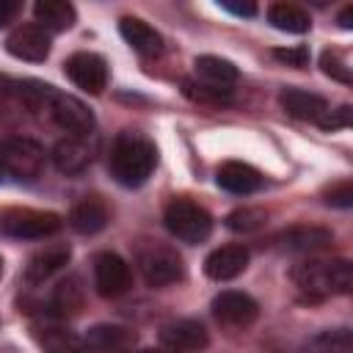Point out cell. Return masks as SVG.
<instances>
[{
	"mask_svg": "<svg viewBox=\"0 0 353 353\" xmlns=\"http://www.w3.org/2000/svg\"><path fill=\"white\" fill-rule=\"evenodd\" d=\"M160 342L168 353H199L207 347L210 336L199 320H174L160 331Z\"/></svg>",
	"mask_w": 353,
	"mask_h": 353,
	"instance_id": "cell-13",
	"label": "cell"
},
{
	"mask_svg": "<svg viewBox=\"0 0 353 353\" xmlns=\"http://www.w3.org/2000/svg\"><path fill=\"white\" fill-rule=\"evenodd\" d=\"M83 345L88 353H127L135 347V334L124 325L102 323V325H94L85 331Z\"/></svg>",
	"mask_w": 353,
	"mask_h": 353,
	"instance_id": "cell-14",
	"label": "cell"
},
{
	"mask_svg": "<svg viewBox=\"0 0 353 353\" xmlns=\"http://www.w3.org/2000/svg\"><path fill=\"white\" fill-rule=\"evenodd\" d=\"M0 163L6 168V176H14L19 182H33L44 171V149L33 138L11 135L0 141Z\"/></svg>",
	"mask_w": 353,
	"mask_h": 353,
	"instance_id": "cell-6",
	"label": "cell"
},
{
	"mask_svg": "<svg viewBox=\"0 0 353 353\" xmlns=\"http://www.w3.org/2000/svg\"><path fill=\"white\" fill-rule=\"evenodd\" d=\"M135 268L149 287H168L185 279L182 256L160 240H141L135 245Z\"/></svg>",
	"mask_w": 353,
	"mask_h": 353,
	"instance_id": "cell-4",
	"label": "cell"
},
{
	"mask_svg": "<svg viewBox=\"0 0 353 353\" xmlns=\"http://www.w3.org/2000/svg\"><path fill=\"white\" fill-rule=\"evenodd\" d=\"M273 58L284 61L287 66L301 69V66H306V63H309V50H306L303 44H298V47H287V50H273Z\"/></svg>",
	"mask_w": 353,
	"mask_h": 353,
	"instance_id": "cell-33",
	"label": "cell"
},
{
	"mask_svg": "<svg viewBox=\"0 0 353 353\" xmlns=\"http://www.w3.org/2000/svg\"><path fill=\"white\" fill-rule=\"evenodd\" d=\"M0 273H3V262H0Z\"/></svg>",
	"mask_w": 353,
	"mask_h": 353,
	"instance_id": "cell-40",
	"label": "cell"
},
{
	"mask_svg": "<svg viewBox=\"0 0 353 353\" xmlns=\"http://www.w3.org/2000/svg\"><path fill=\"white\" fill-rule=\"evenodd\" d=\"M63 72L77 88H83L88 94H102V88L108 85V63L97 52H74V55H69L66 63H63Z\"/></svg>",
	"mask_w": 353,
	"mask_h": 353,
	"instance_id": "cell-10",
	"label": "cell"
},
{
	"mask_svg": "<svg viewBox=\"0 0 353 353\" xmlns=\"http://www.w3.org/2000/svg\"><path fill=\"white\" fill-rule=\"evenodd\" d=\"M119 33L124 36V41H127L135 52H141V55H146V58H154V55L163 52V44H165L163 36H160L149 22H143V19H138V17H121Z\"/></svg>",
	"mask_w": 353,
	"mask_h": 353,
	"instance_id": "cell-20",
	"label": "cell"
},
{
	"mask_svg": "<svg viewBox=\"0 0 353 353\" xmlns=\"http://www.w3.org/2000/svg\"><path fill=\"white\" fill-rule=\"evenodd\" d=\"M61 226H63L61 215L44 212V210H30V207H11L0 215V229L19 240H44V237L55 234Z\"/></svg>",
	"mask_w": 353,
	"mask_h": 353,
	"instance_id": "cell-7",
	"label": "cell"
},
{
	"mask_svg": "<svg viewBox=\"0 0 353 353\" xmlns=\"http://www.w3.org/2000/svg\"><path fill=\"white\" fill-rule=\"evenodd\" d=\"M17 11H19V3H14V0H0V25L11 22Z\"/></svg>",
	"mask_w": 353,
	"mask_h": 353,
	"instance_id": "cell-35",
	"label": "cell"
},
{
	"mask_svg": "<svg viewBox=\"0 0 353 353\" xmlns=\"http://www.w3.org/2000/svg\"><path fill=\"white\" fill-rule=\"evenodd\" d=\"M279 105L287 116L301 119V121H314L328 110V102L314 94V91H303V88H284L279 94Z\"/></svg>",
	"mask_w": 353,
	"mask_h": 353,
	"instance_id": "cell-19",
	"label": "cell"
},
{
	"mask_svg": "<svg viewBox=\"0 0 353 353\" xmlns=\"http://www.w3.org/2000/svg\"><path fill=\"white\" fill-rule=\"evenodd\" d=\"M268 22L284 33H306L312 28L306 8L295 6V3H273L268 8Z\"/></svg>",
	"mask_w": 353,
	"mask_h": 353,
	"instance_id": "cell-24",
	"label": "cell"
},
{
	"mask_svg": "<svg viewBox=\"0 0 353 353\" xmlns=\"http://www.w3.org/2000/svg\"><path fill=\"white\" fill-rule=\"evenodd\" d=\"M320 66H323V72L328 74V77H334V80H339V83H350L353 77H350V66H347V61H345V55L339 52V50H325L323 55H320Z\"/></svg>",
	"mask_w": 353,
	"mask_h": 353,
	"instance_id": "cell-30",
	"label": "cell"
},
{
	"mask_svg": "<svg viewBox=\"0 0 353 353\" xmlns=\"http://www.w3.org/2000/svg\"><path fill=\"white\" fill-rule=\"evenodd\" d=\"M80 306H83V287L74 276H69L52 290L50 309H52L55 317H66V314H77Z\"/></svg>",
	"mask_w": 353,
	"mask_h": 353,
	"instance_id": "cell-26",
	"label": "cell"
},
{
	"mask_svg": "<svg viewBox=\"0 0 353 353\" xmlns=\"http://www.w3.org/2000/svg\"><path fill=\"white\" fill-rule=\"evenodd\" d=\"M221 8H226V11L237 14V17H254L256 14V6L254 3H229V0H223Z\"/></svg>",
	"mask_w": 353,
	"mask_h": 353,
	"instance_id": "cell-34",
	"label": "cell"
},
{
	"mask_svg": "<svg viewBox=\"0 0 353 353\" xmlns=\"http://www.w3.org/2000/svg\"><path fill=\"white\" fill-rule=\"evenodd\" d=\"M127 353H163V350H127Z\"/></svg>",
	"mask_w": 353,
	"mask_h": 353,
	"instance_id": "cell-38",
	"label": "cell"
},
{
	"mask_svg": "<svg viewBox=\"0 0 353 353\" xmlns=\"http://www.w3.org/2000/svg\"><path fill=\"white\" fill-rule=\"evenodd\" d=\"M50 47H52L50 33H47L41 25H36V22H28V25L14 28V30L8 33V39H6V50H8L14 58L30 61V63L44 61V58L50 55Z\"/></svg>",
	"mask_w": 353,
	"mask_h": 353,
	"instance_id": "cell-12",
	"label": "cell"
},
{
	"mask_svg": "<svg viewBox=\"0 0 353 353\" xmlns=\"http://www.w3.org/2000/svg\"><path fill=\"white\" fill-rule=\"evenodd\" d=\"M163 223L176 240L190 243V245L204 243L210 237V232H212V215L201 204H196V201H190L185 196H176V199H171L165 204Z\"/></svg>",
	"mask_w": 353,
	"mask_h": 353,
	"instance_id": "cell-5",
	"label": "cell"
},
{
	"mask_svg": "<svg viewBox=\"0 0 353 353\" xmlns=\"http://www.w3.org/2000/svg\"><path fill=\"white\" fill-rule=\"evenodd\" d=\"M182 91L193 102L212 105V108H221V105H229L232 102V88L212 85V83H204V80H182Z\"/></svg>",
	"mask_w": 353,
	"mask_h": 353,
	"instance_id": "cell-27",
	"label": "cell"
},
{
	"mask_svg": "<svg viewBox=\"0 0 353 353\" xmlns=\"http://www.w3.org/2000/svg\"><path fill=\"white\" fill-rule=\"evenodd\" d=\"M276 243L292 254H312L328 248L334 243V232L325 226H290L276 237Z\"/></svg>",
	"mask_w": 353,
	"mask_h": 353,
	"instance_id": "cell-15",
	"label": "cell"
},
{
	"mask_svg": "<svg viewBox=\"0 0 353 353\" xmlns=\"http://www.w3.org/2000/svg\"><path fill=\"white\" fill-rule=\"evenodd\" d=\"M353 339L347 328H334V331H323L309 342L312 353H350Z\"/></svg>",
	"mask_w": 353,
	"mask_h": 353,
	"instance_id": "cell-28",
	"label": "cell"
},
{
	"mask_svg": "<svg viewBox=\"0 0 353 353\" xmlns=\"http://www.w3.org/2000/svg\"><path fill=\"white\" fill-rule=\"evenodd\" d=\"M265 221H268V215H265L259 207H240V210H234V212L226 215V226H229L232 232H243V234L262 229Z\"/></svg>",
	"mask_w": 353,
	"mask_h": 353,
	"instance_id": "cell-29",
	"label": "cell"
},
{
	"mask_svg": "<svg viewBox=\"0 0 353 353\" xmlns=\"http://www.w3.org/2000/svg\"><path fill=\"white\" fill-rule=\"evenodd\" d=\"M130 284H132L130 265L119 254L99 251L94 256V287L102 298H119L130 290Z\"/></svg>",
	"mask_w": 353,
	"mask_h": 353,
	"instance_id": "cell-8",
	"label": "cell"
},
{
	"mask_svg": "<svg viewBox=\"0 0 353 353\" xmlns=\"http://www.w3.org/2000/svg\"><path fill=\"white\" fill-rule=\"evenodd\" d=\"M33 336L41 347V353H88L83 345V336H77L69 328L61 325H36Z\"/></svg>",
	"mask_w": 353,
	"mask_h": 353,
	"instance_id": "cell-22",
	"label": "cell"
},
{
	"mask_svg": "<svg viewBox=\"0 0 353 353\" xmlns=\"http://www.w3.org/2000/svg\"><path fill=\"white\" fill-rule=\"evenodd\" d=\"M215 182H218V188H223V190H229V193L248 196V193H254V190L262 188V174H259L254 165H248V163L229 160V163L218 165Z\"/></svg>",
	"mask_w": 353,
	"mask_h": 353,
	"instance_id": "cell-17",
	"label": "cell"
},
{
	"mask_svg": "<svg viewBox=\"0 0 353 353\" xmlns=\"http://www.w3.org/2000/svg\"><path fill=\"white\" fill-rule=\"evenodd\" d=\"M350 116H353V110H350V105H339V108H328L320 119H317V127L320 130H325V132H334V130H342V127H350Z\"/></svg>",
	"mask_w": 353,
	"mask_h": 353,
	"instance_id": "cell-31",
	"label": "cell"
},
{
	"mask_svg": "<svg viewBox=\"0 0 353 353\" xmlns=\"http://www.w3.org/2000/svg\"><path fill=\"white\" fill-rule=\"evenodd\" d=\"M290 276L309 301L347 295L353 287V268L347 259H306L298 262Z\"/></svg>",
	"mask_w": 353,
	"mask_h": 353,
	"instance_id": "cell-3",
	"label": "cell"
},
{
	"mask_svg": "<svg viewBox=\"0 0 353 353\" xmlns=\"http://www.w3.org/2000/svg\"><path fill=\"white\" fill-rule=\"evenodd\" d=\"M6 179V168H3V163H0V182Z\"/></svg>",
	"mask_w": 353,
	"mask_h": 353,
	"instance_id": "cell-39",
	"label": "cell"
},
{
	"mask_svg": "<svg viewBox=\"0 0 353 353\" xmlns=\"http://www.w3.org/2000/svg\"><path fill=\"white\" fill-rule=\"evenodd\" d=\"M94 154H97V141H94V135H66V138H61V141L52 146V154H50V157H52V165H55L61 174L72 176V174L85 171V168L91 165Z\"/></svg>",
	"mask_w": 353,
	"mask_h": 353,
	"instance_id": "cell-9",
	"label": "cell"
},
{
	"mask_svg": "<svg viewBox=\"0 0 353 353\" xmlns=\"http://www.w3.org/2000/svg\"><path fill=\"white\" fill-rule=\"evenodd\" d=\"M350 19H353V6H345V8H342V14H339V25H342L345 30H350V28H353V22H350Z\"/></svg>",
	"mask_w": 353,
	"mask_h": 353,
	"instance_id": "cell-37",
	"label": "cell"
},
{
	"mask_svg": "<svg viewBox=\"0 0 353 353\" xmlns=\"http://www.w3.org/2000/svg\"><path fill=\"white\" fill-rule=\"evenodd\" d=\"M14 85H17V80H11L8 74L0 72V102L8 99V97H14Z\"/></svg>",
	"mask_w": 353,
	"mask_h": 353,
	"instance_id": "cell-36",
	"label": "cell"
},
{
	"mask_svg": "<svg viewBox=\"0 0 353 353\" xmlns=\"http://www.w3.org/2000/svg\"><path fill=\"white\" fill-rule=\"evenodd\" d=\"M196 72L201 74L204 83L223 85V88H229L240 77L237 66L232 61H226V58H218V55H199L196 58Z\"/></svg>",
	"mask_w": 353,
	"mask_h": 353,
	"instance_id": "cell-25",
	"label": "cell"
},
{
	"mask_svg": "<svg viewBox=\"0 0 353 353\" xmlns=\"http://www.w3.org/2000/svg\"><path fill=\"white\" fill-rule=\"evenodd\" d=\"M157 165V149L152 141L135 132H121L116 135L110 154H108V168L110 176L124 185V188H138L143 185Z\"/></svg>",
	"mask_w": 353,
	"mask_h": 353,
	"instance_id": "cell-2",
	"label": "cell"
},
{
	"mask_svg": "<svg viewBox=\"0 0 353 353\" xmlns=\"http://www.w3.org/2000/svg\"><path fill=\"white\" fill-rule=\"evenodd\" d=\"M69 256H72V251H69V245H63V243L44 245L41 251H36V254L30 256V262H28V268H25V279H28L30 284H44L47 279H52L58 270L66 268Z\"/></svg>",
	"mask_w": 353,
	"mask_h": 353,
	"instance_id": "cell-18",
	"label": "cell"
},
{
	"mask_svg": "<svg viewBox=\"0 0 353 353\" xmlns=\"http://www.w3.org/2000/svg\"><path fill=\"white\" fill-rule=\"evenodd\" d=\"M248 265V248L240 243H229L215 248L207 259H204V273L215 281H229L234 276H240Z\"/></svg>",
	"mask_w": 353,
	"mask_h": 353,
	"instance_id": "cell-16",
	"label": "cell"
},
{
	"mask_svg": "<svg viewBox=\"0 0 353 353\" xmlns=\"http://www.w3.org/2000/svg\"><path fill=\"white\" fill-rule=\"evenodd\" d=\"M33 17L36 25H41L50 33V30H69L77 19V11L66 0H39L33 6Z\"/></svg>",
	"mask_w": 353,
	"mask_h": 353,
	"instance_id": "cell-23",
	"label": "cell"
},
{
	"mask_svg": "<svg viewBox=\"0 0 353 353\" xmlns=\"http://www.w3.org/2000/svg\"><path fill=\"white\" fill-rule=\"evenodd\" d=\"M256 314H259V306L245 292L226 290L212 298V317L226 328H245L256 320Z\"/></svg>",
	"mask_w": 353,
	"mask_h": 353,
	"instance_id": "cell-11",
	"label": "cell"
},
{
	"mask_svg": "<svg viewBox=\"0 0 353 353\" xmlns=\"http://www.w3.org/2000/svg\"><path fill=\"white\" fill-rule=\"evenodd\" d=\"M14 97L33 113L50 119L55 127L66 130L69 135H91L94 132V113L85 102H80L72 94L58 91L50 83L41 80H17Z\"/></svg>",
	"mask_w": 353,
	"mask_h": 353,
	"instance_id": "cell-1",
	"label": "cell"
},
{
	"mask_svg": "<svg viewBox=\"0 0 353 353\" xmlns=\"http://www.w3.org/2000/svg\"><path fill=\"white\" fill-rule=\"evenodd\" d=\"M108 218H110V215H108L105 201L97 199V196H85V199H80V201L72 207V212H69V226H72L77 234H97V232L105 229Z\"/></svg>",
	"mask_w": 353,
	"mask_h": 353,
	"instance_id": "cell-21",
	"label": "cell"
},
{
	"mask_svg": "<svg viewBox=\"0 0 353 353\" xmlns=\"http://www.w3.org/2000/svg\"><path fill=\"white\" fill-rule=\"evenodd\" d=\"M325 204H331V207H350L353 204V182L350 179H342V182H336V185H331L325 193Z\"/></svg>",
	"mask_w": 353,
	"mask_h": 353,
	"instance_id": "cell-32",
	"label": "cell"
}]
</instances>
